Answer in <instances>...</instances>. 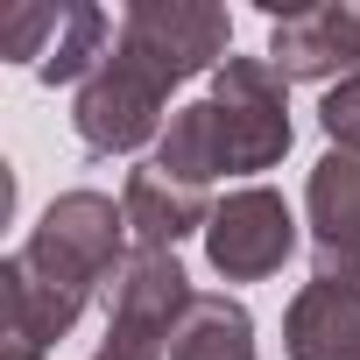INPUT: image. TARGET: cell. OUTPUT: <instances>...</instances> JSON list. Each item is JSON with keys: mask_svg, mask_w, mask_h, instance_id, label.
Here are the masks:
<instances>
[{"mask_svg": "<svg viewBox=\"0 0 360 360\" xmlns=\"http://www.w3.org/2000/svg\"><path fill=\"white\" fill-rule=\"evenodd\" d=\"M169 78L155 71V64H141L127 43H120V29H113V50L99 57V71L78 85V99H71V127H78V141L92 148V155H127V148H141V141H162V106H169Z\"/></svg>", "mask_w": 360, "mask_h": 360, "instance_id": "3", "label": "cell"}, {"mask_svg": "<svg viewBox=\"0 0 360 360\" xmlns=\"http://www.w3.org/2000/svg\"><path fill=\"white\" fill-rule=\"evenodd\" d=\"M120 43L155 64L169 85H184L198 71H219L233 57V22L212 0H134L120 15Z\"/></svg>", "mask_w": 360, "mask_h": 360, "instance_id": "5", "label": "cell"}, {"mask_svg": "<svg viewBox=\"0 0 360 360\" xmlns=\"http://www.w3.org/2000/svg\"><path fill=\"white\" fill-rule=\"evenodd\" d=\"M318 127L332 134V148H360V78H339L318 106Z\"/></svg>", "mask_w": 360, "mask_h": 360, "instance_id": "15", "label": "cell"}, {"mask_svg": "<svg viewBox=\"0 0 360 360\" xmlns=\"http://www.w3.org/2000/svg\"><path fill=\"white\" fill-rule=\"evenodd\" d=\"M191 276L162 248H134L106 290V339L92 360H169V339L191 311Z\"/></svg>", "mask_w": 360, "mask_h": 360, "instance_id": "4", "label": "cell"}, {"mask_svg": "<svg viewBox=\"0 0 360 360\" xmlns=\"http://www.w3.org/2000/svg\"><path fill=\"white\" fill-rule=\"evenodd\" d=\"M283 353L290 360H360V290L304 283L283 311Z\"/></svg>", "mask_w": 360, "mask_h": 360, "instance_id": "11", "label": "cell"}, {"mask_svg": "<svg viewBox=\"0 0 360 360\" xmlns=\"http://www.w3.org/2000/svg\"><path fill=\"white\" fill-rule=\"evenodd\" d=\"M43 36H57V8H22L0 43H8V57H36V64H43V50H50Z\"/></svg>", "mask_w": 360, "mask_h": 360, "instance_id": "16", "label": "cell"}, {"mask_svg": "<svg viewBox=\"0 0 360 360\" xmlns=\"http://www.w3.org/2000/svg\"><path fill=\"white\" fill-rule=\"evenodd\" d=\"M311 226V283L360 290V148H325L304 176Z\"/></svg>", "mask_w": 360, "mask_h": 360, "instance_id": "7", "label": "cell"}, {"mask_svg": "<svg viewBox=\"0 0 360 360\" xmlns=\"http://www.w3.org/2000/svg\"><path fill=\"white\" fill-rule=\"evenodd\" d=\"M113 29L120 22H106V8H92V0H64V8H57V36H50L36 78L43 85H85L99 71V57L113 50Z\"/></svg>", "mask_w": 360, "mask_h": 360, "instance_id": "13", "label": "cell"}, {"mask_svg": "<svg viewBox=\"0 0 360 360\" xmlns=\"http://www.w3.org/2000/svg\"><path fill=\"white\" fill-rule=\"evenodd\" d=\"M43 283H57V290H71V297H106L113 290V276H120V262L134 255L127 248V212L106 198V191H64V198H50L43 205V219H36V233L15 248Z\"/></svg>", "mask_w": 360, "mask_h": 360, "instance_id": "1", "label": "cell"}, {"mask_svg": "<svg viewBox=\"0 0 360 360\" xmlns=\"http://www.w3.org/2000/svg\"><path fill=\"white\" fill-rule=\"evenodd\" d=\"M120 212H127L134 248H162V255H176V240H191V233L212 226V191H205V184H184V176H169V169L148 155V162L127 169Z\"/></svg>", "mask_w": 360, "mask_h": 360, "instance_id": "10", "label": "cell"}, {"mask_svg": "<svg viewBox=\"0 0 360 360\" xmlns=\"http://www.w3.org/2000/svg\"><path fill=\"white\" fill-rule=\"evenodd\" d=\"M78 318H85V297L43 283L22 255L0 262V360H43Z\"/></svg>", "mask_w": 360, "mask_h": 360, "instance_id": "9", "label": "cell"}, {"mask_svg": "<svg viewBox=\"0 0 360 360\" xmlns=\"http://www.w3.org/2000/svg\"><path fill=\"white\" fill-rule=\"evenodd\" d=\"M269 64L290 85H339L360 78V0H325L269 22Z\"/></svg>", "mask_w": 360, "mask_h": 360, "instance_id": "8", "label": "cell"}, {"mask_svg": "<svg viewBox=\"0 0 360 360\" xmlns=\"http://www.w3.org/2000/svg\"><path fill=\"white\" fill-rule=\"evenodd\" d=\"M205 99H212L226 176H255V169H276L290 155V141H297V127H290V78L269 57H226L212 71Z\"/></svg>", "mask_w": 360, "mask_h": 360, "instance_id": "2", "label": "cell"}, {"mask_svg": "<svg viewBox=\"0 0 360 360\" xmlns=\"http://www.w3.org/2000/svg\"><path fill=\"white\" fill-rule=\"evenodd\" d=\"M155 162L169 176H184V184H212V176H226V155H219V127H212V99H191L176 106L162 141H155Z\"/></svg>", "mask_w": 360, "mask_h": 360, "instance_id": "14", "label": "cell"}, {"mask_svg": "<svg viewBox=\"0 0 360 360\" xmlns=\"http://www.w3.org/2000/svg\"><path fill=\"white\" fill-rule=\"evenodd\" d=\"M297 255V212L283 191L269 184H240L212 205V226H205V262L212 276L226 283H262L276 276L283 262Z\"/></svg>", "mask_w": 360, "mask_h": 360, "instance_id": "6", "label": "cell"}, {"mask_svg": "<svg viewBox=\"0 0 360 360\" xmlns=\"http://www.w3.org/2000/svg\"><path fill=\"white\" fill-rule=\"evenodd\" d=\"M169 360H255V318L226 290H198L184 325L169 339Z\"/></svg>", "mask_w": 360, "mask_h": 360, "instance_id": "12", "label": "cell"}]
</instances>
